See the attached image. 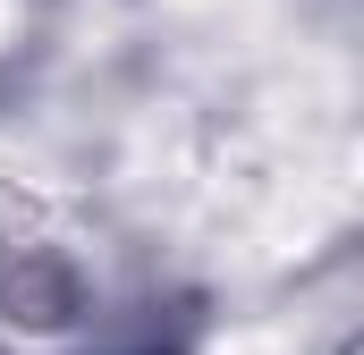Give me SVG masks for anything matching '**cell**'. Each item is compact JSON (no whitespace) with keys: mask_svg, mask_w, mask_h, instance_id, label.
<instances>
[{"mask_svg":"<svg viewBox=\"0 0 364 355\" xmlns=\"http://www.w3.org/2000/svg\"><path fill=\"white\" fill-rule=\"evenodd\" d=\"M93 296L102 279L85 229L34 186H0V322L26 339H60L93 313Z\"/></svg>","mask_w":364,"mask_h":355,"instance_id":"cell-1","label":"cell"}]
</instances>
